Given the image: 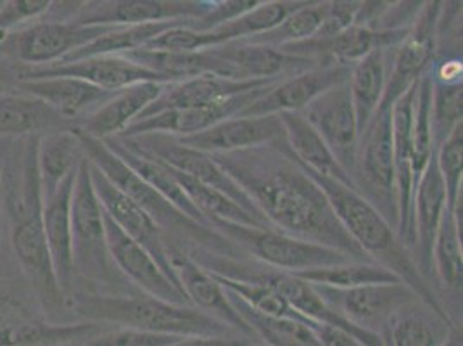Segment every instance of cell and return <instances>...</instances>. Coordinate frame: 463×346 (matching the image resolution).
<instances>
[{
	"mask_svg": "<svg viewBox=\"0 0 463 346\" xmlns=\"http://www.w3.org/2000/svg\"><path fill=\"white\" fill-rule=\"evenodd\" d=\"M252 338L232 334V336H185L172 346H251Z\"/></svg>",
	"mask_w": 463,
	"mask_h": 346,
	"instance_id": "cell-45",
	"label": "cell"
},
{
	"mask_svg": "<svg viewBox=\"0 0 463 346\" xmlns=\"http://www.w3.org/2000/svg\"><path fill=\"white\" fill-rule=\"evenodd\" d=\"M377 110L360 135L353 184L356 193L381 213L391 227L398 229V193L392 158V115ZM398 235V234H396Z\"/></svg>",
	"mask_w": 463,
	"mask_h": 346,
	"instance_id": "cell-8",
	"label": "cell"
},
{
	"mask_svg": "<svg viewBox=\"0 0 463 346\" xmlns=\"http://www.w3.org/2000/svg\"><path fill=\"white\" fill-rule=\"evenodd\" d=\"M180 336L140 331L130 327H115L99 332L89 340V346H172Z\"/></svg>",
	"mask_w": 463,
	"mask_h": 346,
	"instance_id": "cell-41",
	"label": "cell"
},
{
	"mask_svg": "<svg viewBox=\"0 0 463 346\" xmlns=\"http://www.w3.org/2000/svg\"><path fill=\"white\" fill-rule=\"evenodd\" d=\"M108 327L96 322H49L24 313L0 317V346H70L90 340Z\"/></svg>",
	"mask_w": 463,
	"mask_h": 346,
	"instance_id": "cell-27",
	"label": "cell"
},
{
	"mask_svg": "<svg viewBox=\"0 0 463 346\" xmlns=\"http://www.w3.org/2000/svg\"><path fill=\"white\" fill-rule=\"evenodd\" d=\"M301 115L322 137L335 161L353 180L360 132L347 82L317 97Z\"/></svg>",
	"mask_w": 463,
	"mask_h": 346,
	"instance_id": "cell-14",
	"label": "cell"
},
{
	"mask_svg": "<svg viewBox=\"0 0 463 346\" xmlns=\"http://www.w3.org/2000/svg\"><path fill=\"white\" fill-rule=\"evenodd\" d=\"M104 227L111 260L118 272L128 281L132 288L157 300H163L166 303L191 307L185 294L175 286L163 270L159 269L155 258L121 231L106 212Z\"/></svg>",
	"mask_w": 463,
	"mask_h": 346,
	"instance_id": "cell-16",
	"label": "cell"
},
{
	"mask_svg": "<svg viewBox=\"0 0 463 346\" xmlns=\"http://www.w3.org/2000/svg\"><path fill=\"white\" fill-rule=\"evenodd\" d=\"M351 66L330 62L311 68L303 73L282 78L269 87V91L256 99L239 116H267L280 113H301L317 97L346 83Z\"/></svg>",
	"mask_w": 463,
	"mask_h": 346,
	"instance_id": "cell-17",
	"label": "cell"
},
{
	"mask_svg": "<svg viewBox=\"0 0 463 346\" xmlns=\"http://www.w3.org/2000/svg\"><path fill=\"white\" fill-rule=\"evenodd\" d=\"M43 77H73L89 82L102 91L119 92L137 83L156 82L170 83L168 80L155 72L137 64L125 56H96L78 59L73 62H56L49 66H26L21 70L20 80Z\"/></svg>",
	"mask_w": 463,
	"mask_h": 346,
	"instance_id": "cell-18",
	"label": "cell"
},
{
	"mask_svg": "<svg viewBox=\"0 0 463 346\" xmlns=\"http://www.w3.org/2000/svg\"><path fill=\"white\" fill-rule=\"evenodd\" d=\"M441 9L443 2H424L405 39L391 51L386 92L379 110H391L432 66L438 51Z\"/></svg>",
	"mask_w": 463,
	"mask_h": 346,
	"instance_id": "cell-10",
	"label": "cell"
},
{
	"mask_svg": "<svg viewBox=\"0 0 463 346\" xmlns=\"http://www.w3.org/2000/svg\"><path fill=\"white\" fill-rule=\"evenodd\" d=\"M275 82L279 80L235 82V80L214 77V75L185 78L180 82L166 83L163 92L144 110V113L137 120L159 115L165 111H174V110H191V108H203L216 102H223L227 99L242 96L254 89L271 85Z\"/></svg>",
	"mask_w": 463,
	"mask_h": 346,
	"instance_id": "cell-23",
	"label": "cell"
},
{
	"mask_svg": "<svg viewBox=\"0 0 463 346\" xmlns=\"http://www.w3.org/2000/svg\"><path fill=\"white\" fill-rule=\"evenodd\" d=\"M75 178L77 172L62 180L54 193L42 197V226L45 243L59 288L64 296L71 291L75 277L71 248V194L75 187Z\"/></svg>",
	"mask_w": 463,
	"mask_h": 346,
	"instance_id": "cell-24",
	"label": "cell"
},
{
	"mask_svg": "<svg viewBox=\"0 0 463 346\" xmlns=\"http://www.w3.org/2000/svg\"><path fill=\"white\" fill-rule=\"evenodd\" d=\"M115 139L128 151L153 158L176 172L184 173L194 180L225 194L244 212L250 213L256 220L271 227L267 218L256 208L251 197L232 180L225 170L213 159L212 154L187 148L180 144L174 135L144 134L137 137H115Z\"/></svg>",
	"mask_w": 463,
	"mask_h": 346,
	"instance_id": "cell-9",
	"label": "cell"
},
{
	"mask_svg": "<svg viewBox=\"0 0 463 346\" xmlns=\"http://www.w3.org/2000/svg\"><path fill=\"white\" fill-rule=\"evenodd\" d=\"M85 158L80 140L73 130L40 135L37 146L42 197L54 193L71 173L77 172L80 161Z\"/></svg>",
	"mask_w": 463,
	"mask_h": 346,
	"instance_id": "cell-32",
	"label": "cell"
},
{
	"mask_svg": "<svg viewBox=\"0 0 463 346\" xmlns=\"http://www.w3.org/2000/svg\"><path fill=\"white\" fill-rule=\"evenodd\" d=\"M311 332L322 346H364L353 334H349L347 331L339 327L315 324Z\"/></svg>",
	"mask_w": 463,
	"mask_h": 346,
	"instance_id": "cell-46",
	"label": "cell"
},
{
	"mask_svg": "<svg viewBox=\"0 0 463 346\" xmlns=\"http://www.w3.org/2000/svg\"><path fill=\"white\" fill-rule=\"evenodd\" d=\"M273 85V83H271ZM270 85L254 89L242 96L232 97L223 102H216L203 108L191 110H174L159 115L147 116L134 121L125 132L118 137H137L144 134H166L174 137H187L199 134L214 127L216 123L239 116L248 106H251L256 99L263 96Z\"/></svg>",
	"mask_w": 463,
	"mask_h": 346,
	"instance_id": "cell-21",
	"label": "cell"
},
{
	"mask_svg": "<svg viewBox=\"0 0 463 346\" xmlns=\"http://www.w3.org/2000/svg\"><path fill=\"white\" fill-rule=\"evenodd\" d=\"M71 241L75 272L97 284H118L123 291L121 283L128 281L118 272L108 250L104 210L90 178V163L87 158L78 165L71 194Z\"/></svg>",
	"mask_w": 463,
	"mask_h": 346,
	"instance_id": "cell-6",
	"label": "cell"
},
{
	"mask_svg": "<svg viewBox=\"0 0 463 346\" xmlns=\"http://www.w3.org/2000/svg\"><path fill=\"white\" fill-rule=\"evenodd\" d=\"M441 346H463L462 332H460V329H458V327H455V329L448 334L446 341H444Z\"/></svg>",
	"mask_w": 463,
	"mask_h": 346,
	"instance_id": "cell-47",
	"label": "cell"
},
{
	"mask_svg": "<svg viewBox=\"0 0 463 346\" xmlns=\"http://www.w3.org/2000/svg\"><path fill=\"white\" fill-rule=\"evenodd\" d=\"M90 178L102 210L113 218V222L121 231L155 258L159 269L163 270L175 286L182 291V286L176 279V274L168 258L165 232L156 226L155 220L144 212L136 201H132L127 194L121 193L92 163H90Z\"/></svg>",
	"mask_w": 463,
	"mask_h": 346,
	"instance_id": "cell-15",
	"label": "cell"
},
{
	"mask_svg": "<svg viewBox=\"0 0 463 346\" xmlns=\"http://www.w3.org/2000/svg\"><path fill=\"white\" fill-rule=\"evenodd\" d=\"M62 130H73V121L39 99L26 94L0 96V137H40Z\"/></svg>",
	"mask_w": 463,
	"mask_h": 346,
	"instance_id": "cell-28",
	"label": "cell"
},
{
	"mask_svg": "<svg viewBox=\"0 0 463 346\" xmlns=\"http://www.w3.org/2000/svg\"><path fill=\"white\" fill-rule=\"evenodd\" d=\"M260 0H212V9L199 20H194L189 28L195 32H212L239 16L251 11Z\"/></svg>",
	"mask_w": 463,
	"mask_h": 346,
	"instance_id": "cell-43",
	"label": "cell"
},
{
	"mask_svg": "<svg viewBox=\"0 0 463 346\" xmlns=\"http://www.w3.org/2000/svg\"><path fill=\"white\" fill-rule=\"evenodd\" d=\"M251 346H267V345H263V343H252Z\"/></svg>",
	"mask_w": 463,
	"mask_h": 346,
	"instance_id": "cell-49",
	"label": "cell"
},
{
	"mask_svg": "<svg viewBox=\"0 0 463 346\" xmlns=\"http://www.w3.org/2000/svg\"><path fill=\"white\" fill-rule=\"evenodd\" d=\"M279 116L286 130V140L290 153L305 168L356 191L351 177L341 168L334 154L330 153L327 144L317 134V130L309 125L305 116L301 113H280Z\"/></svg>",
	"mask_w": 463,
	"mask_h": 346,
	"instance_id": "cell-29",
	"label": "cell"
},
{
	"mask_svg": "<svg viewBox=\"0 0 463 346\" xmlns=\"http://www.w3.org/2000/svg\"><path fill=\"white\" fill-rule=\"evenodd\" d=\"M384 346H387L386 343H384Z\"/></svg>",
	"mask_w": 463,
	"mask_h": 346,
	"instance_id": "cell-50",
	"label": "cell"
},
{
	"mask_svg": "<svg viewBox=\"0 0 463 346\" xmlns=\"http://www.w3.org/2000/svg\"><path fill=\"white\" fill-rule=\"evenodd\" d=\"M176 139L203 153L225 154L270 146L286 139V130L279 115L232 116L204 132Z\"/></svg>",
	"mask_w": 463,
	"mask_h": 346,
	"instance_id": "cell-19",
	"label": "cell"
},
{
	"mask_svg": "<svg viewBox=\"0 0 463 346\" xmlns=\"http://www.w3.org/2000/svg\"><path fill=\"white\" fill-rule=\"evenodd\" d=\"M115 26H83L73 21H43L7 35L0 47L30 68L59 62Z\"/></svg>",
	"mask_w": 463,
	"mask_h": 346,
	"instance_id": "cell-11",
	"label": "cell"
},
{
	"mask_svg": "<svg viewBox=\"0 0 463 346\" xmlns=\"http://www.w3.org/2000/svg\"><path fill=\"white\" fill-rule=\"evenodd\" d=\"M166 83L144 82L128 89L116 92L106 104H102L94 113L78 120L73 127L80 134L92 137L97 140H106L123 134L144 110L157 99Z\"/></svg>",
	"mask_w": 463,
	"mask_h": 346,
	"instance_id": "cell-26",
	"label": "cell"
},
{
	"mask_svg": "<svg viewBox=\"0 0 463 346\" xmlns=\"http://www.w3.org/2000/svg\"><path fill=\"white\" fill-rule=\"evenodd\" d=\"M305 172L308 173L313 182L326 193L328 203L339 222L343 224L345 231L354 241V245L365 253L368 260L392 272L403 284L420 298V302H424L425 305L432 308L439 317L453 324L448 308L444 307L443 300L422 279L410 251L406 250L403 243L398 239L396 231L391 227L386 218L354 189H349L345 184L326 178L308 168H305Z\"/></svg>",
	"mask_w": 463,
	"mask_h": 346,
	"instance_id": "cell-2",
	"label": "cell"
},
{
	"mask_svg": "<svg viewBox=\"0 0 463 346\" xmlns=\"http://www.w3.org/2000/svg\"><path fill=\"white\" fill-rule=\"evenodd\" d=\"M455 327L424 302L415 300L389 321L381 336L387 346H441Z\"/></svg>",
	"mask_w": 463,
	"mask_h": 346,
	"instance_id": "cell-31",
	"label": "cell"
},
{
	"mask_svg": "<svg viewBox=\"0 0 463 346\" xmlns=\"http://www.w3.org/2000/svg\"><path fill=\"white\" fill-rule=\"evenodd\" d=\"M436 163L443 178L446 207L460 216L463 191V123L436 149Z\"/></svg>",
	"mask_w": 463,
	"mask_h": 346,
	"instance_id": "cell-40",
	"label": "cell"
},
{
	"mask_svg": "<svg viewBox=\"0 0 463 346\" xmlns=\"http://www.w3.org/2000/svg\"><path fill=\"white\" fill-rule=\"evenodd\" d=\"M170 170L174 173L176 182L180 184V187L184 189V193L189 196L194 207L203 213V216L206 220L216 218V220L239 224V226H248V227H254V229H271L269 226L261 224L260 220H256L250 213L244 212L239 205H235L231 197H227L225 194L212 189V187L194 180L184 173L176 172L174 168H170Z\"/></svg>",
	"mask_w": 463,
	"mask_h": 346,
	"instance_id": "cell-37",
	"label": "cell"
},
{
	"mask_svg": "<svg viewBox=\"0 0 463 346\" xmlns=\"http://www.w3.org/2000/svg\"><path fill=\"white\" fill-rule=\"evenodd\" d=\"M51 0H9L0 2V42L30 21L39 20L52 9Z\"/></svg>",
	"mask_w": 463,
	"mask_h": 346,
	"instance_id": "cell-42",
	"label": "cell"
},
{
	"mask_svg": "<svg viewBox=\"0 0 463 346\" xmlns=\"http://www.w3.org/2000/svg\"><path fill=\"white\" fill-rule=\"evenodd\" d=\"M166 251L176 279L187 296L191 307L227 324L241 336L254 338L251 329L244 324L235 308L232 307L227 291L222 288L208 270L199 267L193 258L174 241L166 237Z\"/></svg>",
	"mask_w": 463,
	"mask_h": 346,
	"instance_id": "cell-20",
	"label": "cell"
},
{
	"mask_svg": "<svg viewBox=\"0 0 463 346\" xmlns=\"http://www.w3.org/2000/svg\"><path fill=\"white\" fill-rule=\"evenodd\" d=\"M66 307L78 322H96L130 327L172 336H232L231 327L187 305H174L163 300L134 293H75L66 298Z\"/></svg>",
	"mask_w": 463,
	"mask_h": 346,
	"instance_id": "cell-3",
	"label": "cell"
},
{
	"mask_svg": "<svg viewBox=\"0 0 463 346\" xmlns=\"http://www.w3.org/2000/svg\"><path fill=\"white\" fill-rule=\"evenodd\" d=\"M73 23L83 26H132L163 21L199 20L212 0H106L81 4Z\"/></svg>",
	"mask_w": 463,
	"mask_h": 346,
	"instance_id": "cell-13",
	"label": "cell"
},
{
	"mask_svg": "<svg viewBox=\"0 0 463 346\" xmlns=\"http://www.w3.org/2000/svg\"><path fill=\"white\" fill-rule=\"evenodd\" d=\"M328 307L339 312L351 324L368 332L383 334L389 321L415 300H420L403 283L370 284L360 288L335 289L311 284Z\"/></svg>",
	"mask_w": 463,
	"mask_h": 346,
	"instance_id": "cell-12",
	"label": "cell"
},
{
	"mask_svg": "<svg viewBox=\"0 0 463 346\" xmlns=\"http://www.w3.org/2000/svg\"><path fill=\"white\" fill-rule=\"evenodd\" d=\"M18 87L21 94L39 99L62 118L73 121V127L78 120L94 113L116 94L73 77L26 78L18 82Z\"/></svg>",
	"mask_w": 463,
	"mask_h": 346,
	"instance_id": "cell-25",
	"label": "cell"
},
{
	"mask_svg": "<svg viewBox=\"0 0 463 346\" xmlns=\"http://www.w3.org/2000/svg\"><path fill=\"white\" fill-rule=\"evenodd\" d=\"M292 275L307 281L309 284L335 289L402 283L392 272H389L377 264H368V262H346V264H339V265L303 270V272H298Z\"/></svg>",
	"mask_w": 463,
	"mask_h": 346,
	"instance_id": "cell-36",
	"label": "cell"
},
{
	"mask_svg": "<svg viewBox=\"0 0 463 346\" xmlns=\"http://www.w3.org/2000/svg\"><path fill=\"white\" fill-rule=\"evenodd\" d=\"M4 173H2V165H0V224H2V212H4Z\"/></svg>",
	"mask_w": 463,
	"mask_h": 346,
	"instance_id": "cell-48",
	"label": "cell"
},
{
	"mask_svg": "<svg viewBox=\"0 0 463 346\" xmlns=\"http://www.w3.org/2000/svg\"><path fill=\"white\" fill-rule=\"evenodd\" d=\"M434 281L449 291H462V220L448 207L444 208L432 248Z\"/></svg>",
	"mask_w": 463,
	"mask_h": 346,
	"instance_id": "cell-34",
	"label": "cell"
},
{
	"mask_svg": "<svg viewBox=\"0 0 463 346\" xmlns=\"http://www.w3.org/2000/svg\"><path fill=\"white\" fill-rule=\"evenodd\" d=\"M80 140L81 151L85 158L99 168L102 175L116 186L123 194H127L132 201L147 213L156 222V226L165 232V235L174 243H187L184 250L199 248L210 251L213 255H220L231 260L244 262V251L239 250L227 237L220 235L210 227H204L185 216L178 208L155 191L146 180H142L123 159H119L104 140H97L92 137L80 134L73 130Z\"/></svg>",
	"mask_w": 463,
	"mask_h": 346,
	"instance_id": "cell-4",
	"label": "cell"
},
{
	"mask_svg": "<svg viewBox=\"0 0 463 346\" xmlns=\"http://www.w3.org/2000/svg\"><path fill=\"white\" fill-rule=\"evenodd\" d=\"M360 2H328L327 16L311 39H330L354 24Z\"/></svg>",
	"mask_w": 463,
	"mask_h": 346,
	"instance_id": "cell-44",
	"label": "cell"
},
{
	"mask_svg": "<svg viewBox=\"0 0 463 346\" xmlns=\"http://www.w3.org/2000/svg\"><path fill=\"white\" fill-rule=\"evenodd\" d=\"M444 208H446V193H444L443 178L438 170L436 151H434L415 187V197H413L415 243L411 250V258L420 272L422 279L430 288H432V283H436L434 270H432V248H434V239L439 229Z\"/></svg>",
	"mask_w": 463,
	"mask_h": 346,
	"instance_id": "cell-22",
	"label": "cell"
},
{
	"mask_svg": "<svg viewBox=\"0 0 463 346\" xmlns=\"http://www.w3.org/2000/svg\"><path fill=\"white\" fill-rule=\"evenodd\" d=\"M327 11L328 2H307L303 7L290 13L286 20L280 21L269 32L246 39L244 42L267 45L273 49L305 42L317 34V30L327 16Z\"/></svg>",
	"mask_w": 463,
	"mask_h": 346,
	"instance_id": "cell-38",
	"label": "cell"
},
{
	"mask_svg": "<svg viewBox=\"0 0 463 346\" xmlns=\"http://www.w3.org/2000/svg\"><path fill=\"white\" fill-rule=\"evenodd\" d=\"M392 49H377L351 66L347 85L360 135L367 129L383 102Z\"/></svg>",
	"mask_w": 463,
	"mask_h": 346,
	"instance_id": "cell-30",
	"label": "cell"
},
{
	"mask_svg": "<svg viewBox=\"0 0 463 346\" xmlns=\"http://www.w3.org/2000/svg\"><path fill=\"white\" fill-rule=\"evenodd\" d=\"M225 291L232 307L235 308L244 324L251 329L254 338H260V343L267 346H322L311 332V329L305 324L290 319L265 315L248 305L244 300H241L235 293L229 289Z\"/></svg>",
	"mask_w": 463,
	"mask_h": 346,
	"instance_id": "cell-33",
	"label": "cell"
},
{
	"mask_svg": "<svg viewBox=\"0 0 463 346\" xmlns=\"http://www.w3.org/2000/svg\"><path fill=\"white\" fill-rule=\"evenodd\" d=\"M208 224L213 231L227 237L239 250L277 272L298 274L303 270L356 262L341 251L318 246L275 229H254L216 218H210Z\"/></svg>",
	"mask_w": 463,
	"mask_h": 346,
	"instance_id": "cell-7",
	"label": "cell"
},
{
	"mask_svg": "<svg viewBox=\"0 0 463 346\" xmlns=\"http://www.w3.org/2000/svg\"><path fill=\"white\" fill-rule=\"evenodd\" d=\"M212 158L251 197L275 231L373 264L345 231L327 196L292 156L286 139Z\"/></svg>",
	"mask_w": 463,
	"mask_h": 346,
	"instance_id": "cell-1",
	"label": "cell"
},
{
	"mask_svg": "<svg viewBox=\"0 0 463 346\" xmlns=\"http://www.w3.org/2000/svg\"><path fill=\"white\" fill-rule=\"evenodd\" d=\"M39 137H30L21 159L20 180L16 187L4 184V196L13 218L11 245L16 258L33 283L45 307L66 305V296L61 291L47 250L42 226V186L37 167Z\"/></svg>",
	"mask_w": 463,
	"mask_h": 346,
	"instance_id": "cell-5",
	"label": "cell"
},
{
	"mask_svg": "<svg viewBox=\"0 0 463 346\" xmlns=\"http://www.w3.org/2000/svg\"><path fill=\"white\" fill-rule=\"evenodd\" d=\"M432 80V78H430ZM463 83H439L432 80L430 94V129L434 149H438L451 132L462 125Z\"/></svg>",
	"mask_w": 463,
	"mask_h": 346,
	"instance_id": "cell-39",
	"label": "cell"
},
{
	"mask_svg": "<svg viewBox=\"0 0 463 346\" xmlns=\"http://www.w3.org/2000/svg\"><path fill=\"white\" fill-rule=\"evenodd\" d=\"M308 0H263L258 2L251 11L239 16L220 28H214L212 34L214 47L231 43L237 40L251 39L277 26L280 21L286 20L290 13L303 7Z\"/></svg>",
	"mask_w": 463,
	"mask_h": 346,
	"instance_id": "cell-35",
	"label": "cell"
}]
</instances>
